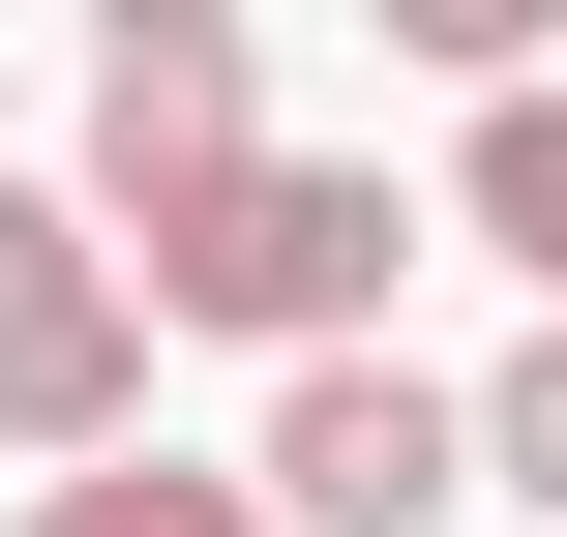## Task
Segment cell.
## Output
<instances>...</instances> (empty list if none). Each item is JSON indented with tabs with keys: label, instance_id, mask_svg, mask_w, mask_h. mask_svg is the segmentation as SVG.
Masks as SVG:
<instances>
[{
	"label": "cell",
	"instance_id": "cell-2",
	"mask_svg": "<svg viewBox=\"0 0 567 537\" xmlns=\"http://www.w3.org/2000/svg\"><path fill=\"white\" fill-rule=\"evenodd\" d=\"M269 179V60H239V0H120L90 30V239L150 269L179 209H239Z\"/></svg>",
	"mask_w": 567,
	"mask_h": 537
},
{
	"label": "cell",
	"instance_id": "cell-7",
	"mask_svg": "<svg viewBox=\"0 0 567 537\" xmlns=\"http://www.w3.org/2000/svg\"><path fill=\"white\" fill-rule=\"evenodd\" d=\"M478 508H567V329L478 359Z\"/></svg>",
	"mask_w": 567,
	"mask_h": 537
},
{
	"label": "cell",
	"instance_id": "cell-3",
	"mask_svg": "<svg viewBox=\"0 0 567 537\" xmlns=\"http://www.w3.org/2000/svg\"><path fill=\"white\" fill-rule=\"evenodd\" d=\"M0 448L30 478H120L150 448V299H120L90 179H0Z\"/></svg>",
	"mask_w": 567,
	"mask_h": 537
},
{
	"label": "cell",
	"instance_id": "cell-1",
	"mask_svg": "<svg viewBox=\"0 0 567 537\" xmlns=\"http://www.w3.org/2000/svg\"><path fill=\"white\" fill-rule=\"evenodd\" d=\"M419 239H449V209H419L389 149H269V179H239V209H179L120 299H150V329H239V359L299 389V359H389V269H419Z\"/></svg>",
	"mask_w": 567,
	"mask_h": 537
},
{
	"label": "cell",
	"instance_id": "cell-4",
	"mask_svg": "<svg viewBox=\"0 0 567 537\" xmlns=\"http://www.w3.org/2000/svg\"><path fill=\"white\" fill-rule=\"evenodd\" d=\"M239 478H269V537H449V508H478V389H419V359H299Z\"/></svg>",
	"mask_w": 567,
	"mask_h": 537
},
{
	"label": "cell",
	"instance_id": "cell-5",
	"mask_svg": "<svg viewBox=\"0 0 567 537\" xmlns=\"http://www.w3.org/2000/svg\"><path fill=\"white\" fill-rule=\"evenodd\" d=\"M449 239H478V269H538V329H567V60L449 120Z\"/></svg>",
	"mask_w": 567,
	"mask_h": 537
},
{
	"label": "cell",
	"instance_id": "cell-6",
	"mask_svg": "<svg viewBox=\"0 0 567 537\" xmlns=\"http://www.w3.org/2000/svg\"><path fill=\"white\" fill-rule=\"evenodd\" d=\"M30 537H269V478H179V448H120V478H30Z\"/></svg>",
	"mask_w": 567,
	"mask_h": 537
}]
</instances>
